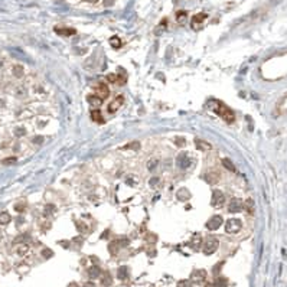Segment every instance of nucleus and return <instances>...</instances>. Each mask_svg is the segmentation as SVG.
I'll return each instance as SVG.
<instances>
[{"instance_id": "51", "label": "nucleus", "mask_w": 287, "mask_h": 287, "mask_svg": "<svg viewBox=\"0 0 287 287\" xmlns=\"http://www.w3.org/2000/svg\"><path fill=\"white\" fill-rule=\"evenodd\" d=\"M2 66H3V61L0 59V68H2Z\"/></svg>"}, {"instance_id": "35", "label": "nucleus", "mask_w": 287, "mask_h": 287, "mask_svg": "<svg viewBox=\"0 0 287 287\" xmlns=\"http://www.w3.org/2000/svg\"><path fill=\"white\" fill-rule=\"evenodd\" d=\"M126 149H140V143L139 142H134V143H130V144H127L126 146Z\"/></svg>"}, {"instance_id": "27", "label": "nucleus", "mask_w": 287, "mask_h": 287, "mask_svg": "<svg viewBox=\"0 0 287 287\" xmlns=\"http://www.w3.org/2000/svg\"><path fill=\"white\" fill-rule=\"evenodd\" d=\"M29 251V247H27V244H19V247L16 248V253L19 255H25Z\"/></svg>"}, {"instance_id": "33", "label": "nucleus", "mask_w": 287, "mask_h": 287, "mask_svg": "<svg viewBox=\"0 0 287 287\" xmlns=\"http://www.w3.org/2000/svg\"><path fill=\"white\" fill-rule=\"evenodd\" d=\"M177 287H192V283L189 280H180L177 283Z\"/></svg>"}, {"instance_id": "29", "label": "nucleus", "mask_w": 287, "mask_h": 287, "mask_svg": "<svg viewBox=\"0 0 287 287\" xmlns=\"http://www.w3.org/2000/svg\"><path fill=\"white\" fill-rule=\"evenodd\" d=\"M110 45L113 46V48H116V49H118L120 46H121V39L118 38V36H113L110 39Z\"/></svg>"}, {"instance_id": "14", "label": "nucleus", "mask_w": 287, "mask_h": 287, "mask_svg": "<svg viewBox=\"0 0 287 287\" xmlns=\"http://www.w3.org/2000/svg\"><path fill=\"white\" fill-rule=\"evenodd\" d=\"M88 276H90L91 279H100V276H101L100 267H98V266H91V267L88 268Z\"/></svg>"}, {"instance_id": "24", "label": "nucleus", "mask_w": 287, "mask_h": 287, "mask_svg": "<svg viewBox=\"0 0 287 287\" xmlns=\"http://www.w3.org/2000/svg\"><path fill=\"white\" fill-rule=\"evenodd\" d=\"M186 18H188V13H186L185 10L176 13V20H177V23H180V25H183V23L186 22Z\"/></svg>"}, {"instance_id": "13", "label": "nucleus", "mask_w": 287, "mask_h": 287, "mask_svg": "<svg viewBox=\"0 0 287 287\" xmlns=\"http://www.w3.org/2000/svg\"><path fill=\"white\" fill-rule=\"evenodd\" d=\"M190 277H192L193 281H202V280H205V277H206V271H205V270H196V271L192 273Z\"/></svg>"}, {"instance_id": "17", "label": "nucleus", "mask_w": 287, "mask_h": 287, "mask_svg": "<svg viewBox=\"0 0 287 287\" xmlns=\"http://www.w3.org/2000/svg\"><path fill=\"white\" fill-rule=\"evenodd\" d=\"M117 277L120 279V280H126V279L129 277V268L126 267V266L120 267L118 268V271H117Z\"/></svg>"}, {"instance_id": "39", "label": "nucleus", "mask_w": 287, "mask_h": 287, "mask_svg": "<svg viewBox=\"0 0 287 287\" xmlns=\"http://www.w3.org/2000/svg\"><path fill=\"white\" fill-rule=\"evenodd\" d=\"M25 133H26V131H25V129H16V130H14V134H16V136H18V137L23 136Z\"/></svg>"}, {"instance_id": "11", "label": "nucleus", "mask_w": 287, "mask_h": 287, "mask_svg": "<svg viewBox=\"0 0 287 287\" xmlns=\"http://www.w3.org/2000/svg\"><path fill=\"white\" fill-rule=\"evenodd\" d=\"M108 94H110V91H108V88H107V85L105 84H100L97 87V95L101 100H104V98L108 97Z\"/></svg>"}, {"instance_id": "36", "label": "nucleus", "mask_w": 287, "mask_h": 287, "mask_svg": "<svg viewBox=\"0 0 287 287\" xmlns=\"http://www.w3.org/2000/svg\"><path fill=\"white\" fill-rule=\"evenodd\" d=\"M206 179H208L209 183H216V182H218V175H215V176H212V175H206Z\"/></svg>"}, {"instance_id": "40", "label": "nucleus", "mask_w": 287, "mask_h": 287, "mask_svg": "<svg viewBox=\"0 0 287 287\" xmlns=\"http://www.w3.org/2000/svg\"><path fill=\"white\" fill-rule=\"evenodd\" d=\"M245 206H247L248 211H251V212H253V206H254V205H253V201H251V199H248L247 202H245Z\"/></svg>"}, {"instance_id": "8", "label": "nucleus", "mask_w": 287, "mask_h": 287, "mask_svg": "<svg viewBox=\"0 0 287 287\" xmlns=\"http://www.w3.org/2000/svg\"><path fill=\"white\" fill-rule=\"evenodd\" d=\"M205 19H206V14H205V13H198V14H195V16L192 18V27H193L195 30H198V29H199V27L203 25Z\"/></svg>"}, {"instance_id": "6", "label": "nucleus", "mask_w": 287, "mask_h": 287, "mask_svg": "<svg viewBox=\"0 0 287 287\" xmlns=\"http://www.w3.org/2000/svg\"><path fill=\"white\" fill-rule=\"evenodd\" d=\"M222 216L219 215H214L212 218H209L208 222H206V228L209 229V231H215V229H218L219 227L222 225Z\"/></svg>"}, {"instance_id": "37", "label": "nucleus", "mask_w": 287, "mask_h": 287, "mask_svg": "<svg viewBox=\"0 0 287 287\" xmlns=\"http://www.w3.org/2000/svg\"><path fill=\"white\" fill-rule=\"evenodd\" d=\"M118 244H120V247H127L129 245V240L127 238H121V240H118Z\"/></svg>"}, {"instance_id": "4", "label": "nucleus", "mask_w": 287, "mask_h": 287, "mask_svg": "<svg viewBox=\"0 0 287 287\" xmlns=\"http://www.w3.org/2000/svg\"><path fill=\"white\" fill-rule=\"evenodd\" d=\"M176 164H177L179 169H188L190 164H192V159H190L188 155L180 153V155L176 157Z\"/></svg>"}, {"instance_id": "3", "label": "nucleus", "mask_w": 287, "mask_h": 287, "mask_svg": "<svg viewBox=\"0 0 287 287\" xmlns=\"http://www.w3.org/2000/svg\"><path fill=\"white\" fill-rule=\"evenodd\" d=\"M241 227H242V222L240 219H237V218H231V219H228V221L225 222V231L228 234H237L241 229Z\"/></svg>"}, {"instance_id": "22", "label": "nucleus", "mask_w": 287, "mask_h": 287, "mask_svg": "<svg viewBox=\"0 0 287 287\" xmlns=\"http://www.w3.org/2000/svg\"><path fill=\"white\" fill-rule=\"evenodd\" d=\"M23 74H25V71H23V66L22 65H14L13 66V75L16 77V78H22Z\"/></svg>"}, {"instance_id": "12", "label": "nucleus", "mask_w": 287, "mask_h": 287, "mask_svg": "<svg viewBox=\"0 0 287 287\" xmlns=\"http://www.w3.org/2000/svg\"><path fill=\"white\" fill-rule=\"evenodd\" d=\"M55 32L58 35H65V36H71V35H75L77 30L72 29V27H55Z\"/></svg>"}, {"instance_id": "15", "label": "nucleus", "mask_w": 287, "mask_h": 287, "mask_svg": "<svg viewBox=\"0 0 287 287\" xmlns=\"http://www.w3.org/2000/svg\"><path fill=\"white\" fill-rule=\"evenodd\" d=\"M176 196H177V199H180V201H188V199L190 198V192H189L188 189L182 188V189H179V190H177Z\"/></svg>"}, {"instance_id": "47", "label": "nucleus", "mask_w": 287, "mask_h": 287, "mask_svg": "<svg viewBox=\"0 0 287 287\" xmlns=\"http://www.w3.org/2000/svg\"><path fill=\"white\" fill-rule=\"evenodd\" d=\"M82 287H97V286H95L94 283H91V281H90V283H85V284H84Z\"/></svg>"}, {"instance_id": "1", "label": "nucleus", "mask_w": 287, "mask_h": 287, "mask_svg": "<svg viewBox=\"0 0 287 287\" xmlns=\"http://www.w3.org/2000/svg\"><path fill=\"white\" fill-rule=\"evenodd\" d=\"M209 105H214V108H212V111L215 113V114H218V116H221L227 123H232L235 120L234 117V113L229 110L227 105L224 104V103H221V101H218V100H211L208 103Z\"/></svg>"}, {"instance_id": "41", "label": "nucleus", "mask_w": 287, "mask_h": 287, "mask_svg": "<svg viewBox=\"0 0 287 287\" xmlns=\"http://www.w3.org/2000/svg\"><path fill=\"white\" fill-rule=\"evenodd\" d=\"M3 163H5V164L16 163V157H12V159H6V160H3Z\"/></svg>"}, {"instance_id": "48", "label": "nucleus", "mask_w": 287, "mask_h": 287, "mask_svg": "<svg viewBox=\"0 0 287 287\" xmlns=\"http://www.w3.org/2000/svg\"><path fill=\"white\" fill-rule=\"evenodd\" d=\"M16 94H18V95H20V94H25V91H23V87H19V90L16 91Z\"/></svg>"}, {"instance_id": "20", "label": "nucleus", "mask_w": 287, "mask_h": 287, "mask_svg": "<svg viewBox=\"0 0 287 287\" xmlns=\"http://www.w3.org/2000/svg\"><path fill=\"white\" fill-rule=\"evenodd\" d=\"M228 286V280L225 277H216L214 281V287H227Z\"/></svg>"}, {"instance_id": "45", "label": "nucleus", "mask_w": 287, "mask_h": 287, "mask_svg": "<svg viewBox=\"0 0 287 287\" xmlns=\"http://www.w3.org/2000/svg\"><path fill=\"white\" fill-rule=\"evenodd\" d=\"M114 5V0H104V6L108 7V6H113Z\"/></svg>"}, {"instance_id": "49", "label": "nucleus", "mask_w": 287, "mask_h": 287, "mask_svg": "<svg viewBox=\"0 0 287 287\" xmlns=\"http://www.w3.org/2000/svg\"><path fill=\"white\" fill-rule=\"evenodd\" d=\"M68 287H79V286L77 284V283H69V284H68Z\"/></svg>"}, {"instance_id": "2", "label": "nucleus", "mask_w": 287, "mask_h": 287, "mask_svg": "<svg viewBox=\"0 0 287 287\" xmlns=\"http://www.w3.org/2000/svg\"><path fill=\"white\" fill-rule=\"evenodd\" d=\"M218 247H219V241L216 240L215 237H206L202 242V251H203V254H206V255L214 254L216 250H218Z\"/></svg>"}, {"instance_id": "30", "label": "nucleus", "mask_w": 287, "mask_h": 287, "mask_svg": "<svg viewBox=\"0 0 287 287\" xmlns=\"http://www.w3.org/2000/svg\"><path fill=\"white\" fill-rule=\"evenodd\" d=\"M77 228H78V231H79V232H82V234H85V232H88V231H90L88 225H87V224H84L82 221L77 222Z\"/></svg>"}, {"instance_id": "28", "label": "nucleus", "mask_w": 287, "mask_h": 287, "mask_svg": "<svg viewBox=\"0 0 287 287\" xmlns=\"http://www.w3.org/2000/svg\"><path fill=\"white\" fill-rule=\"evenodd\" d=\"M150 186L153 188V189H157V188H160L162 186V180H160V177H151L150 179Z\"/></svg>"}, {"instance_id": "50", "label": "nucleus", "mask_w": 287, "mask_h": 287, "mask_svg": "<svg viewBox=\"0 0 287 287\" xmlns=\"http://www.w3.org/2000/svg\"><path fill=\"white\" fill-rule=\"evenodd\" d=\"M85 2H90V3H95L97 0H85Z\"/></svg>"}, {"instance_id": "16", "label": "nucleus", "mask_w": 287, "mask_h": 287, "mask_svg": "<svg viewBox=\"0 0 287 287\" xmlns=\"http://www.w3.org/2000/svg\"><path fill=\"white\" fill-rule=\"evenodd\" d=\"M195 144H196V147H198L199 150H211V149H212V146H211L209 143L202 142V140H199V139H196L195 140Z\"/></svg>"}, {"instance_id": "23", "label": "nucleus", "mask_w": 287, "mask_h": 287, "mask_svg": "<svg viewBox=\"0 0 287 287\" xmlns=\"http://www.w3.org/2000/svg\"><path fill=\"white\" fill-rule=\"evenodd\" d=\"M10 221H12V216L9 215L7 212H2V214H0V224H2V225H7Z\"/></svg>"}, {"instance_id": "38", "label": "nucleus", "mask_w": 287, "mask_h": 287, "mask_svg": "<svg viewBox=\"0 0 287 287\" xmlns=\"http://www.w3.org/2000/svg\"><path fill=\"white\" fill-rule=\"evenodd\" d=\"M107 79H108L110 82H116V81H117V75H116V74H108V75H107Z\"/></svg>"}, {"instance_id": "34", "label": "nucleus", "mask_w": 287, "mask_h": 287, "mask_svg": "<svg viewBox=\"0 0 287 287\" xmlns=\"http://www.w3.org/2000/svg\"><path fill=\"white\" fill-rule=\"evenodd\" d=\"M175 143H176V146H179V147H183V146L186 144V142H185L183 137H176V139H175Z\"/></svg>"}, {"instance_id": "19", "label": "nucleus", "mask_w": 287, "mask_h": 287, "mask_svg": "<svg viewBox=\"0 0 287 287\" xmlns=\"http://www.w3.org/2000/svg\"><path fill=\"white\" fill-rule=\"evenodd\" d=\"M157 166H159V159H157V157H151L150 160L147 162V169L150 170V172L156 170Z\"/></svg>"}, {"instance_id": "9", "label": "nucleus", "mask_w": 287, "mask_h": 287, "mask_svg": "<svg viewBox=\"0 0 287 287\" xmlns=\"http://www.w3.org/2000/svg\"><path fill=\"white\" fill-rule=\"evenodd\" d=\"M123 101H124V97L123 95H118L116 100H113V101L110 103V105H108V111H110V113H116V111L123 105Z\"/></svg>"}, {"instance_id": "10", "label": "nucleus", "mask_w": 287, "mask_h": 287, "mask_svg": "<svg viewBox=\"0 0 287 287\" xmlns=\"http://www.w3.org/2000/svg\"><path fill=\"white\" fill-rule=\"evenodd\" d=\"M87 101H88V104L91 105V107H100V105L103 104V100L98 97L97 94H90L88 97H87Z\"/></svg>"}, {"instance_id": "43", "label": "nucleus", "mask_w": 287, "mask_h": 287, "mask_svg": "<svg viewBox=\"0 0 287 287\" xmlns=\"http://www.w3.org/2000/svg\"><path fill=\"white\" fill-rule=\"evenodd\" d=\"M52 211H55V206H53V205H48V206H46L45 215H49V212H52Z\"/></svg>"}, {"instance_id": "26", "label": "nucleus", "mask_w": 287, "mask_h": 287, "mask_svg": "<svg viewBox=\"0 0 287 287\" xmlns=\"http://www.w3.org/2000/svg\"><path fill=\"white\" fill-rule=\"evenodd\" d=\"M222 164H224V167H227V169L231 170V172H235V170H237L235 169V166H234V163H232L229 159H227V157L222 159Z\"/></svg>"}, {"instance_id": "32", "label": "nucleus", "mask_w": 287, "mask_h": 287, "mask_svg": "<svg viewBox=\"0 0 287 287\" xmlns=\"http://www.w3.org/2000/svg\"><path fill=\"white\" fill-rule=\"evenodd\" d=\"M52 255H53V253L51 251V250H48V248L42 250V257H43V258H51Z\"/></svg>"}, {"instance_id": "46", "label": "nucleus", "mask_w": 287, "mask_h": 287, "mask_svg": "<svg viewBox=\"0 0 287 287\" xmlns=\"http://www.w3.org/2000/svg\"><path fill=\"white\" fill-rule=\"evenodd\" d=\"M33 143H35V144L42 143V137H35V139H33Z\"/></svg>"}, {"instance_id": "31", "label": "nucleus", "mask_w": 287, "mask_h": 287, "mask_svg": "<svg viewBox=\"0 0 287 287\" xmlns=\"http://www.w3.org/2000/svg\"><path fill=\"white\" fill-rule=\"evenodd\" d=\"M190 247H193L195 250H198V248L201 247V238H199V237H195L193 241H190Z\"/></svg>"}, {"instance_id": "42", "label": "nucleus", "mask_w": 287, "mask_h": 287, "mask_svg": "<svg viewBox=\"0 0 287 287\" xmlns=\"http://www.w3.org/2000/svg\"><path fill=\"white\" fill-rule=\"evenodd\" d=\"M14 209H16L18 212H22V211L25 209V205H23V203H18V205H14Z\"/></svg>"}, {"instance_id": "7", "label": "nucleus", "mask_w": 287, "mask_h": 287, "mask_svg": "<svg viewBox=\"0 0 287 287\" xmlns=\"http://www.w3.org/2000/svg\"><path fill=\"white\" fill-rule=\"evenodd\" d=\"M242 208H244V203H242L240 199H237V198L231 199V202H229V205H228V211L231 214H237V212H240Z\"/></svg>"}, {"instance_id": "44", "label": "nucleus", "mask_w": 287, "mask_h": 287, "mask_svg": "<svg viewBox=\"0 0 287 287\" xmlns=\"http://www.w3.org/2000/svg\"><path fill=\"white\" fill-rule=\"evenodd\" d=\"M222 267V263H219V264H216V267H214V274H218L219 273V270H221Z\"/></svg>"}, {"instance_id": "21", "label": "nucleus", "mask_w": 287, "mask_h": 287, "mask_svg": "<svg viewBox=\"0 0 287 287\" xmlns=\"http://www.w3.org/2000/svg\"><path fill=\"white\" fill-rule=\"evenodd\" d=\"M100 279H101V283L104 284V286H111V276L110 273H101V276H100Z\"/></svg>"}, {"instance_id": "18", "label": "nucleus", "mask_w": 287, "mask_h": 287, "mask_svg": "<svg viewBox=\"0 0 287 287\" xmlns=\"http://www.w3.org/2000/svg\"><path fill=\"white\" fill-rule=\"evenodd\" d=\"M91 120H94L95 123H100L103 124L104 123V118H103V116H101V113L97 110H92L91 111Z\"/></svg>"}, {"instance_id": "5", "label": "nucleus", "mask_w": 287, "mask_h": 287, "mask_svg": "<svg viewBox=\"0 0 287 287\" xmlns=\"http://www.w3.org/2000/svg\"><path fill=\"white\" fill-rule=\"evenodd\" d=\"M225 202V196L222 193L221 190H214L212 192V199H211V203L212 206H216V208H221L222 205Z\"/></svg>"}, {"instance_id": "25", "label": "nucleus", "mask_w": 287, "mask_h": 287, "mask_svg": "<svg viewBox=\"0 0 287 287\" xmlns=\"http://www.w3.org/2000/svg\"><path fill=\"white\" fill-rule=\"evenodd\" d=\"M120 248H121V247H120V244H118L117 241H113V242L110 244V245H108V250H110V253H111L113 255H116V254H117Z\"/></svg>"}]
</instances>
